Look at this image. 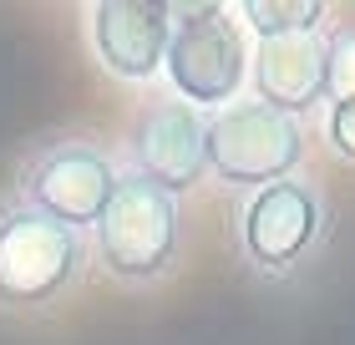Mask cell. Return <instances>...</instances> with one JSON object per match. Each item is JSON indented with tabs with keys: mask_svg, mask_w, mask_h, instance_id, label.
I'll return each mask as SVG.
<instances>
[{
	"mask_svg": "<svg viewBox=\"0 0 355 345\" xmlns=\"http://www.w3.org/2000/svg\"><path fill=\"white\" fill-rule=\"evenodd\" d=\"M325 137L345 162H355V102H330L325 112Z\"/></svg>",
	"mask_w": 355,
	"mask_h": 345,
	"instance_id": "cell-12",
	"label": "cell"
},
{
	"mask_svg": "<svg viewBox=\"0 0 355 345\" xmlns=\"http://www.w3.org/2000/svg\"><path fill=\"white\" fill-rule=\"evenodd\" d=\"M239 21L259 41H269V36H320V26L330 21V6H320V0H244Z\"/></svg>",
	"mask_w": 355,
	"mask_h": 345,
	"instance_id": "cell-10",
	"label": "cell"
},
{
	"mask_svg": "<svg viewBox=\"0 0 355 345\" xmlns=\"http://www.w3.org/2000/svg\"><path fill=\"white\" fill-rule=\"evenodd\" d=\"M300 158H304L300 122L254 102V96H239L208 117V173L229 188L259 193L269 183H284V178H295Z\"/></svg>",
	"mask_w": 355,
	"mask_h": 345,
	"instance_id": "cell-4",
	"label": "cell"
},
{
	"mask_svg": "<svg viewBox=\"0 0 355 345\" xmlns=\"http://www.w3.org/2000/svg\"><path fill=\"white\" fill-rule=\"evenodd\" d=\"M249 31L239 21V10L203 0V6H173V41L163 71L173 81L178 102H188L193 112L208 107H229L239 102L249 81Z\"/></svg>",
	"mask_w": 355,
	"mask_h": 345,
	"instance_id": "cell-2",
	"label": "cell"
},
{
	"mask_svg": "<svg viewBox=\"0 0 355 345\" xmlns=\"http://www.w3.org/2000/svg\"><path fill=\"white\" fill-rule=\"evenodd\" d=\"M87 269V239L21 199L0 203V310L36 315L67 300Z\"/></svg>",
	"mask_w": 355,
	"mask_h": 345,
	"instance_id": "cell-1",
	"label": "cell"
},
{
	"mask_svg": "<svg viewBox=\"0 0 355 345\" xmlns=\"http://www.w3.org/2000/svg\"><path fill=\"white\" fill-rule=\"evenodd\" d=\"M249 87L284 117H304L325 102V36H269L249 51Z\"/></svg>",
	"mask_w": 355,
	"mask_h": 345,
	"instance_id": "cell-9",
	"label": "cell"
},
{
	"mask_svg": "<svg viewBox=\"0 0 355 345\" xmlns=\"http://www.w3.org/2000/svg\"><path fill=\"white\" fill-rule=\"evenodd\" d=\"M239 254L264 279L295 274L325 234V199L310 178H284L239 203Z\"/></svg>",
	"mask_w": 355,
	"mask_h": 345,
	"instance_id": "cell-5",
	"label": "cell"
},
{
	"mask_svg": "<svg viewBox=\"0 0 355 345\" xmlns=\"http://www.w3.org/2000/svg\"><path fill=\"white\" fill-rule=\"evenodd\" d=\"M183 249V219L178 199L137 173H122L112 203L96 224V259L122 285H153L178 264Z\"/></svg>",
	"mask_w": 355,
	"mask_h": 345,
	"instance_id": "cell-3",
	"label": "cell"
},
{
	"mask_svg": "<svg viewBox=\"0 0 355 345\" xmlns=\"http://www.w3.org/2000/svg\"><path fill=\"white\" fill-rule=\"evenodd\" d=\"M92 51L107 76L117 81H153L168 61L173 41V6L157 0H96L92 15Z\"/></svg>",
	"mask_w": 355,
	"mask_h": 345,
	"instance_id": "cell-8",
	"label": "cell"
},
{
	"mask_svg": "<svg viewBox=\"0 0 355 345\" xmlns=\"http://www.w3.org/2000/svg\"><path fill=\"white\" fill-rule=\"evenodd\" d=\"M325 102H355V26L325 36Z\"/></svg>",
	"mask_w": 355,
	"mask_h": 345,
	"instance_id": "cell-11",
	"label": "cell"
},
{
	"mask_svg": "<svg viewBox=\"0 0 355 345\" xmlns=\"http://www.w3.org/2000/svg\"><path fill=\"white\" fill-rule=\"evenodd\" d=\"M117 178H122V168L96 142H82V137L46 142L21 168V203L51 213L56 224L76 228V234H87V228L102 224Z\"/></svg>",
	"mask_w": 355,
	"mask_h": 345,
	"instance_id": "cell-6",
	"label": "cell"
},
{
	"mask_svg": "<svg viewBox=\"0 0 355 345\" xmlns=\"http://www.w3.org/2000/svg\"><path fill=\"white\" fill-rule=\"evenodd\" d=\"M127 147H132V168L137 178L157 183L163 193H188L198 188V178L208 173V117H198L188 102H148L137 112L132 133H127Z\"/></svg>",
	"mask_w": 355,
	"mask_h": 345,
	"instance_id": "cell-7",
	"label": "cell"
}]
</instances>
